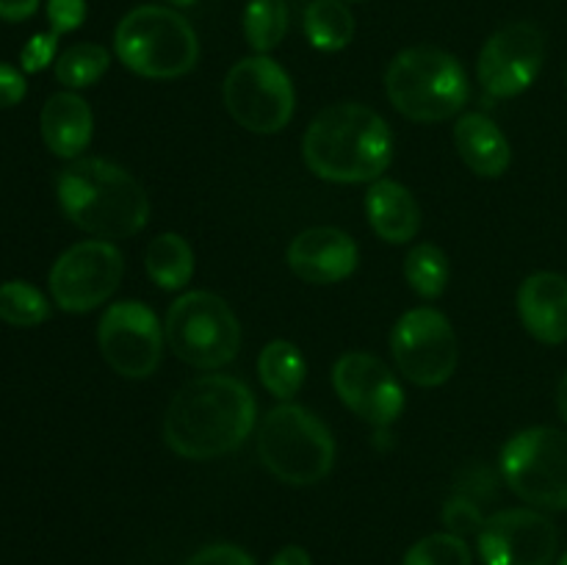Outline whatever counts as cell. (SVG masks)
Wrapping results in <instances>:
<instances>
[{
    "mask_svg": "<svg viewBox=\"0 0 567 565\" xmlns=\"http://www.w3.org/2000/svg\"><path fill=\"white\" fill-rule=\"evenodd\" d=\"M255 397L230 374H205L175 393L164 415V441L188 460H210L241 446L255 427Z\"/></svg>",
    "mask_w": 567,
    "mask_h": 565,
    "instance_id": "cell-1",
    "label": "cell"
},
{
    "mask_svg": "<svg viewBox=\"0 0 567 565\" xmlns=\"http://www.w3.org/2000/svg\"><path fill=\"white\" fill-rule=\"evenodd\" d=\"M302 155L321 181H377L393 158L391 127L369 105H330L305 131Z\"/></svg>",
    "mask_w": 567,
    "mask_h": 565,
    "instance_id": "cell-2",
    "label": "cell"
},
{
    "mask_svg": "<svg viewBox=\"0 0 567 565\" xmlns=\"http://www.w3.org/2000/svg\"><path fill=\"white\" fill-rule=\"evenodd\" d=\"M55 197L66 219L83 233L127 238L150 219V199L142 183L105 158H75L55 177Z\"/></svg>",
    "mask_w": 567,
    "mask_h": 565,
    "instance_id": "cell-3",
    "label": "cell"
},
{
    "mask_svg": "<svg viewBox=\"0 0 567 565\" xmlns=\"http://www.w3.org/2000/svg\"><path fill=\"white\" fill-rule=\"evenodd\" d=\"M114 50L127 70L155 81L188 75L199 59L192 22L166 6H138L127 11L116 25Z\"/></svg>",
    "mask_w": 567,
    "mask_h": 565,
    "instance_id": "cell-4",
    "label": "cell"
},
{
    "mask_svg": "<svg viewBox=\"0 0 567 565\" xmlns=\"http://www.w3.org/2000/svg\"><path fill=\"white\" fill-rule=\"evenodd\" d=\"M388 100L399 114L415 122H441L457 114L468 100V78L452 53L432 44L408 48L385 72Z\"/></svg>",
    "mask_w": 567,
    "mask_h": 565,
    "instance_id": "cell-5",
    "label": "cell"
},
{
    "mask_svg": "<svg viewBox=\"0 0 567 565\" xmlns=\"http://www.w3.org/2000/svg\"><path fill=\"white\" fill-rule=\"evenodd\" d=\"M258 454L286 485H316L336 463V441L319 415L299 404L269 410L258 432Z\"/></svg>",
    "mask_w": 567,
    "mask_h": 565,
    "instance_id": "cell-6",
    "label": "cell"
},
{
    "mask_svg": "<svg viewBox=\"0 0 567 565\" xmlns=\"http://www.w3.org/2000/svg\"><path fill=\"white\" fill-rule=\"evenodd\" d=\"M164 336L172 352L197 369H219L238 355L241 325L221 297L210 291H188L172 302Z\"/></svg>",
    "mask_w": 567,
    "mask_h": 565,
    "instance_id": "cell-7",
    "label": "cell"
},
{
    "mask_svg": "<svg viewBox=\"0 0 567 565\" xmlns=\"http://www.w3.org/2000/svg\"><path fill=\"white\" fill-rule=\"evenodd\" d=\"M502 474L515 496L540 510H567V432L520 430L502 449Z\"/></svg>",
    "mask_w": 567,
    "mask_h": 565,
    "instance_id": "cell-8",
    "label": "cell"
},
{
    "mask_svg": "<svg viewBox=\"0 0 567 565\" xmlns=\"http://www.w3.org/2000/svg\"><path fill=\"white\" fill-rule=\"evenodd\" d=\"M225 105L233 120L252 133H277L293 116V86L288 72L269 55L241 59L225 78Z\"/></svg>",
    "mask_w": 567,
    "mask_h": 565,
    "instance_id": "cell-9",
    "label": "cell"
},
{
    "mask_svg": "<svg viewBox=\"0 0 567 565\" xmlns=\"http://www.w3.org/2000/svg\"><path fill=\"white\" fill-rule=\"evenodd\" d=\"M391 352L399 371L410 382L424 388L443 386L454 374L460 360L457 332L452 321L435 308L408 310L393 325Z\"/></svg>",
    "mask_w": 567,
    "mask_h": 565,
    "instance_id": "cell-10",
    "label": "cell"
},
{
    "mask_svg": "<svg viewBox=\"0 0 567 565\" xmlns=\"http://www.w3.org/2000/svg\"><path fill=\"white\" fill-rule=\"evenodd\" d=\"M125 260L111 242H81L59 255L50 269V294L66 314H86L120 288Z\"/></svg>",
    "mask_w": 567,
    "mask_h": 565,
    "instance_id": "cell-11",
    "label": "cell"
},
{
    "mask_svg": "<svg viewBox=\"0 0 567 565\" xmlns=\"http://www.w3.org/2000/svg\"><path fill=\"white\" fill-rule=\"evenodd\" d=\"M100 352L105 363L122 377H150L164 355V327L158 316L138 299L111 305L100 319Z\"/></svg>",
    "mask_w": 567,
    "mask_h": 565,
    "instance_id": "cell-12",
    "label": "cell"
},
{
    "mask_svg": "<svg viewBox=\"0 0 567 565\" xmlns=\"http://www.w3.org/2000/svg\"><path fill=\"white\" fill-rule=\"evenodd\" d=\"M546 39L532 22H513L493 33L480 53L476 75L491 97H515L540 75Z\"/></svg>",
    "mask_w": 567,
    "mask_h": 565,
    "instance_id": "cell-13",
    "label": "cell"
},
{
    "mask_svg": "<svg viewBox=\"0 0 567 565\" xmlns=\"http://www.w3.org/2000/svg\"><path fill=\"white\" fill-rule=\"evenodd\" d=\"M476 543L485 565H551L559 535L537 510L513 507L485 518Z\"/></svg>",
    "mask_w": 567,
    "mask_h": 565,
    "instance_id": "cell-14",
    "label": "cell"
},
{
    "mask_svg": "<svg viewBox=\"0 0 567 565\" xmlns=\"http://www.w3.org/2000/svg\"><path fill=\"white\" fill-rule=\"evenodd\" d=\"M332 386L352 413L374 427H388L402 415L404 391L393 371L369 352H347L332 369Z\"/></svg>",
    "mask_w": 567,
    "mask_h": 565,
    "instance_id": "cell-15",
    "label": "cell"
},
{
    "mask_svg": "<svg viewBox=\"0 0 567 565\" xmlns=\"http://www.w3.org/2000/svg\"><path fill=\"white\" fill-rule=\"evenodd\" d=\"M293 275L313 286H330L358 269V244L338 227H310L288 247Z\"/></svg>",
    "mask_w": 567,
    "mask_h": 565,
    "instance_id": "cell-16",
    "label": "cell"
},
{
    "mask_svg": "<svg viewBox=\"0 0 567 565\" xmlns=\"http://www.w3.org/2000/svg\"><path fill=\"white\" fill-rule=\"evenodd\" d=\"M518 314L537 341H567V277L557 271L526 277L518 291Z\"/></svg>",
    "mask_w": 567,
    "mask_h": 565,
    "instance_id": "cell-17",
    "label": "cell"
},
{
    "mask_svg": "<svg viewBox=\"0 0 567 565\" xmlns=\"http://www.w3.org/2000/svg\"><path fill=\"white\" fill-rule=\"evenodd\" d=\"M92 109L75 92H59L48 97L39 114L44 144L59 158H78L92 142Z\"/></svg>",
    "mask_w": 567,
    "mask_h": 565,
    "instance_id": "cell-18",
    "label": "cell"
},
{
    "mask_svg": "<svg viewBox=\"0 0 567 565\" xmlns=\"http://www.w3.org/2000/svg\"><path fill=\"white\" fill-rule=\"evenodd\" d=\"M365 210L377 236L388 244H408L421 227V210L413 194L396 181H374L365 194Z\"/></svg>",
    "mask_w": 567,
    "mask_h": 565,
    "instance_id": "cell-19",
    "label": "cell"
},
{
    "mask_svg": "<svg viewBox=\"0 0 567 565\" xmlns=\"http://www.w3.org/2000/svg\"><path fill=\"white\" fill-rule=\"evenodd\" d=\"M460 158L482 177H498L509 166V142L485 114H463L454 125Z\"/></svg>",
    "mask_w": 567,
    "mask_h": 565,
    "instance_id": "cell-20",
    "label": "cell"
},
{
    "mask_svg": "<svg viewBox=\"0 0 567 565\" xmlns=\"http://www.w3.org/2000/svg\"><path fill=\"white\" fill-rule=\"evenodd\" d=\"M144 266H147V275L153 277V282H158L166 291H177L186 282H192L194 253L183 236L161 233L150 242Z\"/></svg>",
    "mask_w": 567,
    "mask_h": 565,
    "instance_id": "cell-21",
    "label": "cell"
},
{
    "mask_svg": "<svg viewBox=\"0 0 567 565\" xmlns=\"http://www.w3.org/2000/svg\"><path fill=\"white\" fill-rule=\"evenodd\" d=\"M305 33L316 50L336 53L354 37V17L343 0H313L305 9Z\"/></svg>",
    "mask_w": 567,
    "mask_h": 565,
    "instance_id": "cell-22",
    "label": "cell"
},
{
    "mask_svg": "<svg viewBox=\"0 0 567 565\" xmlns=\"http://www.w3.org/2000/svg\"><path fill=\"white\" fill-rule=\"evenodd\" d=\"M258 377L277 399H291L305 382V358L291 341L266 343L258 358Z\"/></svg>",
    "mask_w": 567,
    "mask_h": 565,
    "instance_id": "cell-23",
    "label": "cell"
},
{
    "mask_svg": "<svg viewBox=\"0 0 567 565\" xmlns=\"http://www.w3.org/2000/svg\"><path fill=\"white\" fill-rule=\"evenodd\" d=\"M288 6L286 0H249L244 9V37L249 48L266 55L286 39Z\"/></svg>",
    "mask_w": 567,
    "mask_h": 565,
    "instance_id": "cell-24",
    "label": "cell"
},
{
    "mask_svg": "<svg viewBox=\"0 0 567 565\" xmlns=\"http://www.w3.org/2000/svg\"><path fill=\"white\" fill-rule=\"evenodd\" d=\"M111 64V55L103 44H94V42H81V44H72L66 48L64 53L55 59V78L59 83L70 89H86L92 83H97L100 78L109 72Z\"/></svg>",
    "mask_w": 567,
    "mask_h": 565,
    "instance_id": "cell-25",
    "label": "cell"
},
{
    "mask_svg": "<svg viewBox=\"0 0 567 565\" xmlns=\"http://www.w3.org/2000/svg\"><path fill=\"white\" fill-rule=\"evenodd\" d=\"M404 277L410 288L426 299H435L446 291L449 282V260L446 253L435 244H419L404 258Z\"/></svg>",
    "mask_w": 567,
    "mask_h": 565,
    "instance_id": "cell-26",
    "label": "cell"
},
{
    "mask_svg": "<svg viewBox=\"0 0 567 565\" xmlns=\"http://www.w3.org/2000/svg\"><path fill=\"white\" fill-rule=\"evenodd\" d=\"M50 316V302L25 280L0 282V321L11 327H37Z\"/></svg>",
    "mask_w": 567,
    "mask_h": 565,
    "instance_id": "cell-27",
    "label": "cell"
},
{
    "mask_svg": "<svg viewBox=\"0 0 567 565\" xmlns=\"http://www.w3.org/2000/svg\"><path fill=\"white\" fill-rule=\"evenodd\" d=\"M402 565H474L471 548L465 537L452 535V532H435V535L421 537L404 554Z\"/></svg>",
    "mask_w": 567,
    "mask_h": 565,
    "instance_id": "cell-28",
    "label": "cell"
},
{
    "mask_svg": "<svg viewBox=\"0 0 567 565\" xmlns=\"http://www.w3.org/2000/svg\"><path fill=\"white\" fill-rule=\"evenodd\" d=\"M443 524H446L449 532L457 537L480 535L482 524H485V515H482L480 504H476L474 499L460 493V496L449 499L446 507H443Z\"/></svg>",
    "mask_w": 567,
    "mask_h": 565,
    "instance_id": "cell-29",
    "label": "cell"
},
{
    "mask_svg": "<svg viewBox=\"0 0 567 565\" xmlns=\"http://www.w3.org/2000/svg\"><path fill=\"white\" fill-rule=\"evenodd\" d=\"M59 33H37V37L28 39V44L20 53V66L22 72H42L50 64H55L59 59Z\"/></svg>",
    "mask_w": 567,
    "mask_h": 565,
    "instance_id": "cell-30",
    "label": "cell"
},
{
    "mask_svg": "<svg viewBox=\"0 0 567 565\" xmlns=\"http://www.w3.org/2000/svg\"><path fill=\"white\" fill-rule=\"evenodd\" d=\"M86 20V0H48V22L50 31L64 37Z\"/></svg>",
    "mask_w": 567,
    "mask_h": 565,
    "instance_id": "cell-31",
    "label": "cell"
},
{
    "mask_svg": "<svg viewBox=\"0 0 567 565\" xmlns=\"http://www.w3.org/2000/svg\"><path fill=\"white\" fill-rule=\"evenodd\" d=\"M186 565H255V559L233 543H214L188 557Z\"/></svg>",
    "mask_w": 567,
    "mask_h": 565,
    "instance_id": "cell-32",
    "label": "cell"
},
{
    "mask_svg": "<svg viewBox=\"0 0 567 565\" xmlns=\"http://www.w3.org/2000/svg\"><path fill=\"white\" fill-rule=\"evenodd\" d=\"M28 92L25 75L9 64H0V109H11L20 103Z\"/></svg>",
    "mask_w": 567,
    "mask_h": 565,
    "instance_id": "cell-33",
    "label": "cell"
},
{
    "mask_svg": "<svg viewBox=\"0 0 567 565\" xmlns=\"http://www.w3.org/2000/svg\"><path fill=\"white\" fill-rule=\"evenodd\" d=\"M39 0H0V20L22 22L37 14Z\"/></svg>",
    "mask_w": 567,
    "mask_h": 565,
    "instance_id": "cell-34",
    "label": "cell"
},
{
    "mask_svg": "<svg viewBox=\"0 0 567 565\" xmlns=\"http://www.w3.org/2000/svg\"><path fill=\"white\" fill-rule=\"evenodd\" d=\"M269 565H310V554L302 546H286L275 554Z\"/></svg>",
    "mask_w": 567,
    "mask_h": 565,
    "instance_id": "cell-35",
    "label": "cell"
},
{
    "mask_svg": "<svg viewBox=\"0 0 567 565\" xmlns=\"http://www.w3.org/2000/svg\"><path fill=\"white\" fill-rule=\"evenodd\" d=\"M557 408L559 413H563V419L567 421V374L559 380V388H557Z\"/></svg>",
    "mask_w": 567,
    "mask_h": 565,
    "instance_id": "cell-36",
    "label": "cell"
},
{
    "mask_svg": "<svg viewBox=\"0 0 567 565\" xmlns=\"http://www.w3.org/2000/svg\"><path fill=\"white\" fill-rule=\"evenodd\" d=\"M166 3H172V6H194V3H197V0H166Z\"/></svg>",
    "mask_w": 567,
    "mask_h": 565,
    "instance_id": "cell-37",
    "label": "cell"
},
{
    "mask_svg": "<svg viewBox=\"0 0 567 565\" xmlns=\"http://www.w3.org/2000/svg\"><path fill=\"white\" fill-rule=\"evenodd\" d=\"M343 3H365V0H343Z\"/></svg>",
    "mask_w": 567,
    "mask_h": 565,
    "instance_id": "cell-38",
    "label": "cell"
},
{
    "mask_svg": "<svg viewBox=\"0 0 567 565\" xmlns=\"http://www.w3.org/2000/svg\"><path fill=\"white\" fill-rule=\"evenodd\" d=\"M559 565H567V554H565V557H563V559H559Z\"/></svg>",
    "mask_w": 567,
    "mask_h": 565,
    "instance_id": "cell-39",
    "label": "cell"
}]
</instances>
